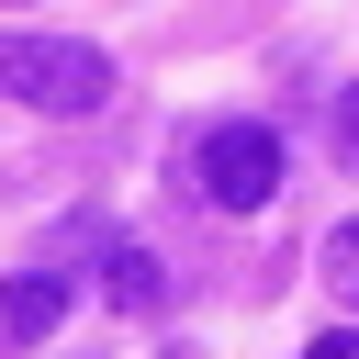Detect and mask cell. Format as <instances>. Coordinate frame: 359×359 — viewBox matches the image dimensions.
<instances>
[{
	"label": "cell",
	"mask_w": 359,
	"mask_h": 359,
	"mask_svg": "<svg viewBox=\"0 0 359 359\" xmlns=\"http://www.w3.org/2000/svg\"><path fill=\"white\" fill-rule=\"evenodd\" d=\"M191 180H202V202H213V213H258V202L280 191V135H269L258 112H236V123H202V146H191Z\"/></svg>",
	"instance_id": "cell-2"
},
{
	"label": "cell",
	"mask_w": 359,
	"mask_h": 359,
	"mask_svg": "<svg viewBox=\"0 0 359 359\" xmlns=\"http://www.w3.org/2000/svg\"><path fill=\"white\" fill-rule=\"evenodd\" d=\"M112 303H135V314L157 303V258L146 247H112Z\"/></svg>",
	"instance_id": "cell-4"
},
{
	"label": "cell",
	"mask_w": 359,
	"mask_h": 359,
	"mask_svg": "<svg viewBox=\"0 0 359 359\" xmlns=\"http://www.w3.org/2000/svg\"><path fill=\"white\" fill-rule=\"evenodd\" d=\"M0 101H22V112H101L112 101V56L90 34H11L0 22Z\"/></svg>",
	"instance_id": "cell-1"
},
{
	"label": "cell",
	"mask_w": 359,
	"mask_h": 359,
	"mask_svg": "<svg viewBox=\"0 0 359 359\" xmlns=\"http://www.w3.org/2000/svg\"><path fill=\"white\" fill-rule=\"evenodd\" d=\"M303 359H359V337H348V325H337V337H314V348H303Z\"/></svg>",
	"instance_id": "cell-7"
},
{
	"label": "cell",
	"mask_w": 359,
	"mask_h": 359,
	"mask_svg": "<svg viewBox=\"0 0 359 359\" xmlns=\"http://www.w3.org/2000/svg\"><path fill=\"white\" fill-rule=\"evenodd\" d=\"M325 258H337V280L359 292V224H337V247H325Z\"/></svg>",
	"instance_id": "cell-5"
},
{
	"label": "cell",
	"mask_w": 359,
	"mask_h": 359,
	"mask_svg": "<svg viewBox=\"0 0 359 359\" xmlns=\"http://www.w3.org/2000/svg\"><path fill=\"white\" fill-rule=\"evenodd\" d=\"M56 314H67V269H22L0 292V337H45Z\"/></svg>",
	"instance_id": "cell-3"
},
{
	"label": "cell",
	"mask_w": 359,
	"mask_h": 359,
	"mask_svg": "<svg viewBox=\"0 0 359 359\" xmlns=\"http://www.w3.org/2000/svg\"><path fill=\"white\" fill-rule=\"evenodd\" d=\"M337 157H359V90L337 101Z\"/></svg>",
	"instance_id": "cell-6"
}]
</instances>
